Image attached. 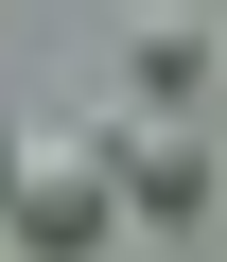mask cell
I'll list each match as a JSON object with an SVG mask.
<instances>
[{
  "label": "cell",
  "mask_w": 227,
  "mask_h": 262,
  "mask_svg": "<svg viewBox=\"0 0 227 262\" xmlns=\"http://www.w3.org/2000/svg\"><path fill=\"white\" fill-rule=\"evenodd\" d=\"M87 140H105V192H123L140 227H210L227 158H210V122H192V105H123V122H87Z\"/></svg>",
  "instance_id": "6da1fadb"
},
{
  "label": "cell",
  "mask_w": 227,
  "mask_h": 262,
  "mask_svg": "<svg viewBox=\"0 0 227 262\" xmlns=\"http://www.w3.org/2000/svg\"><path fill=\"white\" fill-rule=\"evenodd\" d=\"M0 227H18L35 262H87L105 227H123V192H105V140L70 122V140H35V158H0Z\"/></svg>",
  "instance_id": "7a4b0ae2"
},
{
  "label": "cell",
  "mask_w": 227,
  "mask_h": 262,
  "mask_svg": "<svg viewBox=\"0 0 227 262\" xmlns=\"http://www.w3.org/2000/svg\"><path fill=\"white\" fill-rule=\"evenodd\" d=\"M123 70H140V105H192L210 88V18H192V0H140V18H123Z\"/></svg>",
  "instance_id": "3957f363"
},
{
  "label": "cell",
  "mask_w": 227,
  "mask_h": 262,
  "mask_svg": "<svg viewBox=\"0 0 227 262\" xmlns=\"http://www.w3.org/2000/svg\"><path fill=\"white\" fill-rule=\"evenodd\" d=\"M0 158H18V122H0Z\"/></svg>",
  "instance_id": "277c9868"
}]
</instances>
